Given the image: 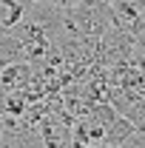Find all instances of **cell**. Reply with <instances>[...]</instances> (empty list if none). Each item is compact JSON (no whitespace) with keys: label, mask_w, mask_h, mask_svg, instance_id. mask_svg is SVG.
Instances as JSON below:
<instances>
[{"label":"cell","mask_w":145,"mask_h":148,"mask_svg":"<svg viewBox=\"0 0 145 148\" xmlns=\"http://www.w3.org/2000/svg\"><path fill=\"white\" fill-rule=\"evenodd\" d=\"M29 83V66H26V60L23 63H12V66H6V69H0V91H17Z\"/></svg>","instance_id":"3957f363"},{"label":"cell","mask_w":145,"mask_h":148,"mask_svg":"<svg viewBox=\"0 0 145 148\" xmlns=\"http://www.w3.org/2000/svg\"><path fill=\"white\" fill-rule=\"evenodd\" d=\"M114 117H117V108H114L111 103H103V106H97V108H94V120H97V123H100L103 128L108 125Z\"/></svg>","instance_id":"5b68a950"},{"label":"cell","mask_w":145,"mask_h":148,"mask_svg":"<svg viewBox=\"0 0 145 148\" xmlns=\"http://www.w3.org/2000/svg\"><path fill=\"white\" fill-rule=\"evenodd\" d=\"M142 26H145V9H142Z\"/></svg>","instance_id":"ba28073f"},{"label":"cell","mask_w":145,"mask_h":148,"mask_svg":"<svg viewBox=\"0 0 145 148\" xmlns=\"http://www.w3.org/2000/svg\"><path fill=\"white\" fill-rule=\"evenodd\" d=\"M26 9L29 6L20 3V0H0V34L12 32L20 20L26 17Z\"/></svg>","instance_id":"277c9868"},{"label":"cell","mask_w":145,"mask_h":148,"mask_svg":"<svg viewBox=\"0 0 145 148\" xmlns=\"http://www.w3.org/2000/svg\"><path fill=\"white\" fill-rule=\"evenodd\" d=\"M120 148H145V134H142V131H134Z\"/></svg>","instance_id":"8992f818"},{"label":"cell","mask_w":145,"mask_h":148,"mask_svg":"<svg viewBox=\"0 0 145 148\" xmlns=\"http://www.w3.org/2000/svg\"><path fill=\"white\" fill-rule=\"evenodd\" d=\"M26 57H29V49L20 37H14L12 32L0 34V69H6L12 63H23Z\"/></svg>","instance_id":"7a4b0ae2"},{"label":"cell","mask_w":145,"mask_h":148,"mask_svg":"<svg viewBox=\"0 0 145 148\" xmlns=\"http://www.w3.org/2000/svg\"><path fill=\"white\" fill-rule=\"evenodd\" d=\"M134 131H137L134 120H131V117H125V114H117L108 125H105V131H103V143H105L108 148H120L128 137L134 134Z\"/></svg>","instance_id":"6da1fadb"},{"label":"cell","mask_w":145,"mask_h":148,"mask_svg":"<svg viewBox=\"0 0 145 148\" xmlns=\"http://www.w3.org/2000/svg\"><path fill=\"white\" fill-rule=\"evenodd\" d=\"M137 54H145V29L137 34Z\"/></svg>","instance_id":"52a82bcc"}]
</instances>
